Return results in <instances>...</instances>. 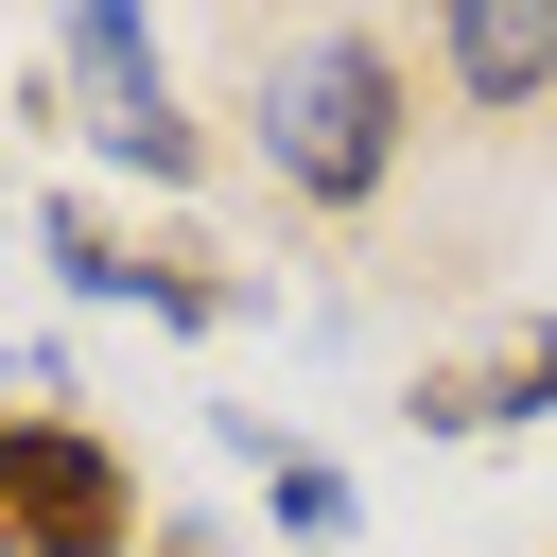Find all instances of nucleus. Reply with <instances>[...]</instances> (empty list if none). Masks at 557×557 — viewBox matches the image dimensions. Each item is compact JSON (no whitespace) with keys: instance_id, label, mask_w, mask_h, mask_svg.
<instances>
[{"instance_id":"nucleus-6","label":"nucleus","mask_w":557,"mask_h":557,"mask_svg":"<svg viewBox=\"0 0 557 557\" xmlns=\"http://www.w3.org/2000/svg\"><path fill=\"white\" fill-rule=\"evenodd\" d=\"M418 52H435V87H453L470 122H540V104H557V0H453Z\"/></svg>"},{"instance_id":"nucleus-8","label":"nucleus","mask_w":557,"mask_h":557,"mask_svg":"<svg viewBox=\"0 0 557 557\" xmlns=\"http://www.w3.org/2000/svg\"><path fill=\"white\" fill-rule=\"evenodd\" d=\"M139 557H226V540H209V522H157V540H139Z\"/></svg>"},{"instance_id":"nucleus-3","label":"nucleus","mask_w":557,"mask_h":557,"mask_svg":"<svg viewBox=\"0 0 557 557\" xmlns=\"http://www.w3.org/2000/svg\"><path fill=\"white\" fill-rule=\"evenodd\" d=\"M157 505L87 418H0V557H139Z\"/></svg>"},{"instance_id":"nucleus-4","label":"nucleus","mask_w":557,"mask_h":557,"mask_svg":"<svg viewBox=\"0 0 557 557\" xmlns=\"http://www.w3.org/2000/svg\"><path fill=\"white\" fill-rule=\"evenodd\" d=\"M35 261H52L70 296H104V313H157V331H226V313H244V278H226L209 244L122 226L104 191H35Z\"/></svg>"},{"instance_id":"nucleus-7","label":"nucleus","mask_w":557,"mask_h":557,"mask_svg":"<svg viewBox=\"0 0 557 557\" xmlns=\"http://www.w3.org/2000/svg\"><path fill=\"white\" fill-rule=\"evenodd\" d=\"M226 435H244V453H261V505H278V540H348V522H366V487H348V470H331V453H278V435H261V418H226Z\"/></svg>"},{"instance_id":"nucleus-5","label":"nucleus","mask_w":557,"mask_h":557,"mask_svg":"<svg viewBox=\"0 0 557 557\" xmlns=\"http://www.w3.org/2000/svg\"><path fill=\"white\" fill-rule=\"evenodd\" d=\"M400 418L418 435H522V418H557V313H522V331H487V348H435L418 383H400Z\"/></svg>"},{"instance_id":"nucleus-2","label":"nucleus","mask_w":557,"mask_h":557,"mask_svg":"<svg viewBox=\"0 0 557 557\" xmlns=\"http://www.w3.org/2000/svg\"><path fill=\"white\" fill-rule=\"evenodd\" d=\"M52 122H70L87 157H122L139 191H191V174H209V122L174 104V52H157L139 0H70V17H52Z\"/></svg>"},{"instance_id":"nucleus-1","label":"nucleus","mask_w":557,"mask_h":557,"mask_svg":"<svg viewBox=\"0 0 557 557\" xmlns=\"http://www.w3.org/2000/svg\"><path fill=\"white\" fill-rule=\"evenodd\" d=\"M261 174L313 209V226H366L383 191H400V157H418V52L383 35V17H313V35H278L261 52Z\"/></svg>"}]
</instances>
